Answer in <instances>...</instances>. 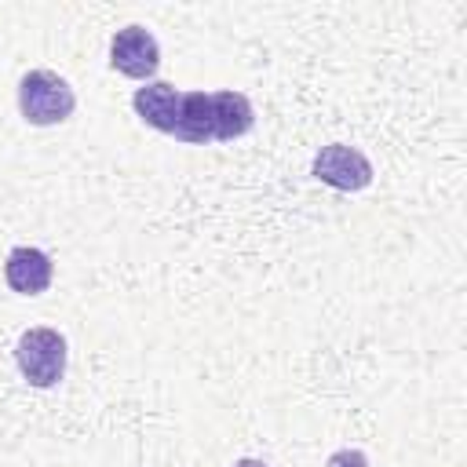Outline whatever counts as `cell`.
I'll return each mask as SVG.
<instances>
[{"instance_id": "3", "label": "cell", "mask_w": 467, "mask_h": 467, "mask_svg": "<svg viewBox=\"0 0 467 467\" xmlns=\"http://www.w3.org/2000/svg\"><path fill=\"white\" fill-rule=\"evenodd\" d=\"M314 175L339 193H358L372 182V161L358 146L328 142L314 153Z\"/></svg>"}, {"instance_id": "10", "label": "cell", "mask_w": 467, "mask_h": 467, "mask_svg": "<svg viewBox=\"0 0 467 467\" xmlns=\"http://www.w3.org/2000/svg\"><path fill=\"white\" fill-rule=\"evenodd\" d=\"M234 467H266V463H263V460H237Z\"/></svg>"}, {"instance_id": "9", "label": "cell", "mask_w": 467, "mask_h": 467, "mask_svg": "<svg viewBox=\"0 0 467 467\" xmlns=\"http://www.w3.org/2000/svg\"><path fill=\"white\" fill-rule=\"evenodd\" d=\"M325 467H368V460L361 449H336Z\"/></svg>"}, {"instance_id": "4", "label": "cell", "mask_w": 467, "mask_h": 467, "mask_svg": "<svg viewBox=\"0 0 467 467\" xmlns=\"http://www.w3.org/2000/svg\"><path fill=\"white\" fill-rule=\"evenodd\" d=\"M109 66L131 80H153L157 66H161V44L150 29L142 26H124L113 33L109 40Z\"/></svg>"}, {"instance_id": "7", "label": "cell", "mask_w": 467, "mask_h": 467, "mask_svg": "<svg viewBox=\"0 0 467 467\" xmlns=\"http://www.w3.org/2000/svg\"><path fill=\"white\" fill-rule=\"evenodd\" d=\"M212 124H215V142H234L252 131L255 109L248 95L241 91H212Z\"/></svg>"}, {"instance_id": "8", "label": "cell", "mask_w": 467, "mask_h": 467, "mask_svg": "<svg viewBox=\"0 0 467 467\" xmlns=\"http://www.w3.org/2000/svg\"><path fill=\"white\" fill-rule=\"evenodd\" d=\"M186 146H204L215 142V124H212V91H182L179 102V124L171 131Z\"/></svg>"}, {"instance_id": "1", "label": "cell", "mask_w": 467, "mask_h": 467, "mask_svg": "<svg viewBox=\"0 0 467 467\" xmlns=\"http://www.w3.org/2000/svg\"><path fill=\"white\" fill-rule=\"evenodd\" d=\"M77 109V91L51 69H29L18 80V113L36 124V128H51L69 120Z\"/></svg>"}, {"instance_id": "5", "label": "cell", "mask_w": 467, "mask_h": 467, "mask_svg": "<svg viewBox=\"0 0 467 467\" xmlns=\"http://www.w3.org/2000/svg\"><path fill=\"white\" fill-rule=\"evenodd\" d=\"M51 277H55L51 255L40 252V248H33V244H18V248H11L7 259H4V281H7L18 296H40V292H47Z\"/></svg>"}, {"instance_id": "2", "label": "cell", "mask_w": 467, "mask_h": 467, "mask_svg": "<svg viewBox=\"0 0 467 467\" xmlns=\"http://www.w3.org/2000/svg\"><path fill=\"white\" fill-rule=\"evenodd\" d=\"M66 336L58 328H26L15 343V361H18V372L26 376L29 387H55L62 376H66Z\"/></svg>"}, {"instance_id": "6", "label": "cell", "mask_w": 467, "mask_h": 467, "mask_svg": "<svg viewBox=\"0 0 467 467\" xmlns=\"http://www.w3.org/2000/svg\"><path fill=\"white\" fill-rule=\"evenodd\" d=\"M179 102H182V91L168 80H150L131 95L139 120L150 124L153 131H164V135H171L179 124Z\"/></svg>"}]
</instances>
